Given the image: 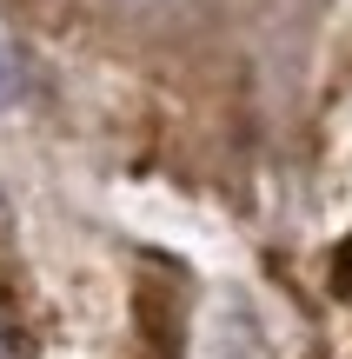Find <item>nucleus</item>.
<instances>
[{
    "label": "nucleus",
    "mask_w": 352,
    "mask_h": 359,
    "mask_svg": "<svg viewBox=\"0 0 352 359\" xmlns=\"http://www.w3.org/2000/svg\"><path fill=\"white\" fill-rule=\"evenodd\" d=\"M13 93H20V67H13L7 40H0V107H13Z\"/></svg>",
    "instance_id": "f03ea898"
},
{
    "label": "nucleus",
    "mask_w": 352,
    "mask_h": 359,
    "mask_svg": "<svg viewBox=\"0 0 352 359\" xmlns=\"http://www.w3.org/2000/svg\"><path fill=\"white\" fill-rule=\"evenodd\" d=\"M332 293H339V299H352V233H346L339 246H332Z\"/></svg>",
    "instance_id": "f257e3e1"
}]
</instances>
